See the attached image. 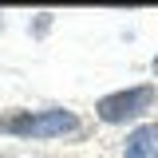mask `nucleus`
<instances>
[{
  "label": "nucleus",
  "mask_w": 158,
  "mask_h": 158,
  "mask_svg": "<svg viewBox=\"0 0 158 158\" xmlns=\"http://www.w3.org/2000/svg\"><path fill=\"white\" fill-rule=\"evenodd\" d=\"M75 127H79V118L71 111H12V115H0V131L20 135V138H59Z\"/></svg>",
  "instance_id": "f257e3e1"
},
{
  "label": "nucleus",
  "mask_w": 158,
  "mask_h": 158,
  "mask_svg": "<svg viewBox=\"0 0 158 158\" xmlns=\"http://www.w3.org/2000/svg\"><path fill=\"white\" fill-rule=\"evenodd\" d=\"M158 103V91L150 83L142 87H127V91H115V95H103L95 103V115L103 123H127V118H138L142 111H150Z\"/></svg>",
  "instance_id": "f03ea898"
},
{
  "label": "nucleus",
  "mask_w": 158,
  "mask_h": 158,
  "mask_svg": "<svg viewBox=\"0 0 158 158\" xmlns=\"http://www.w3.org/2000/svg\"><path fill=\"white\" fill-rule=\"evenodd\" d=\"M127 158H158V123H142L127 135V146H123Z\"/></svg>",
  "instance_id": "7ed1b4c3"
},
{
  "label": "nucleus",
  "mask_w": 158,
  "mask_h": 158,
  "mask_svg": "<svg viewBox=\"0 0 158 158\" xmlns=\"http://www.w3.org/2000/svg\"><path fill=\"white\" fill-rule=\"evenodd\" d=\"M150 67H154V75H158V56H154V63H150Z\"/></svg>",
  "instance_id": "20e7f679"
}]
</instances>
